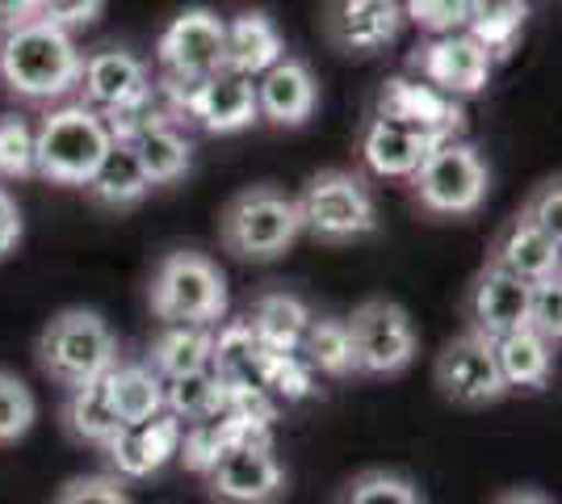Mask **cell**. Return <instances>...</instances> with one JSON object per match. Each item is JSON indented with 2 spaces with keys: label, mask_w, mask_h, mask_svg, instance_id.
<instances>
[{
  "label": "cell",
  "mask_w": 562,
  "mask_h": 504,
  "mask_svg": "<svg viewBox=\"0 0 562 504\" xmlns=\"http://www.w3.org/2000/svg\"><path fill=\"white\" fill-rule=\"evenodd\" d=\"M80 51L68 30L25 18L0 34V80L22 101H59L80 85Z\"/></svg>",
  "instance_id": "6da1fadb"
},
{
  "label": "cell",
  "mask_w": 562,
  "mask_h": 504,
  "mask_svg": "<svg viewBox=\"0 0 562 504\" xmlns=\"http://www.w3.org/2000/svg\"><path fill=\"white\" fill-rule=\"evenodd\" d=\"M147 307L160 324L214 328L227 315V278L206 253L193 248L165 253L147 282Z\"/></svg>",
  "instance_id": "7a4b0ae2"
},
{
  "label": "cell",
  "mask_w": 562,
  "mask_h": 504,
  "mask_svg": "<svg viewBox=\"0 0 562 504\" xmlns=\"http://www.w3.org/2000/svg\"><path fill=\"white\" fill-rule=\"evenodd\" d=\"M299 236H303L299 202L273 186L239 190L218 219V240L239 261H278Z\"/></svg>",
  "instance_id": "3957f363"
},
{
  "label": "cell",
  "mask_w": 562,
  "mask_h": 504,
  "mask_svg": "<svg viewBox=\"0 0 562 504\" xmlns=\"http://www.w3.org/2000/svg\"><path fill=\"white\" fill-rule=\"evenodd\" d=\"M110 126L89 105H59L34 126V177L50 186H85L101 152L110 147Z\"/></svg>",
  "instance_id": "277c9868"
},
{
  "label": "cell",
  "mask_w": 562,
  "mask_h": 504,
  "mask_svg": "<svg viewBox=\"0 0 562 504\" xmlns=\"http://www.w3.org/2000/svg\"><path fill=\"white\" fill-rule=\"evenodd\" d=\"M38 366L50 383L80 387L110 374L117 366V336L89 307H68L38 336Z\"/></svg>",
  "instance_id": "5b68a950"
},
{
  "label": "cell",
  "mask_w": 562,
  "mask_h": 504,
  "mask_svg": "<svg viewBox=\"0 0 562 504\" xmlns=\"http://www.w3.org/2000/svg\"><path fill=\"white\" fill-rule=\"evenodd\" d=\"M299 215H303V232H311L324 244H345L374 236L378 232V202L366 177L345 172V168H324L303 186L294 198Z\"/></svg>",
  "instance_id": "8992f818"
},
{
  "label": "cell",
  "mask_w": 562,
  "mask_h": 504,
  "mask_svg": "<svg viewBox=\"0 0 562 504\" xmlns=\"http://www.w3.org/2000/svg\"><path fill=\"white\" fill-rule=\"evenodd\" d=\"M407 181L424 211L441 219L474 215L492 190V172L483 165V156L462 139H446L441 147H432Z\"/></svg>",
  "instance_id": "52a82bcc"
},
{
  "label": "cell",
  "mask_w": 562,
  "mask_h": 504,
  "mask_svg": "<svg viewBox=\"0 0 562 504\" xmlns=\"http://www.w3.org/2000/svg\"><path fill=\"white\" fill-rule=\"evenodd\" d=\"M80 105L97 110L101 119H126L122 126H110V135H126L131 122L147 114L151 105V72L135 51L101 47L80 59Z\"/></svg>",
  "instance_id": "ba28073f"
},
{
  "label": "cell",
  "mask_w": 562,
  "mask_h": 504,
  "mask_svg": "<svg viewBox=\"0 0 562 504\" xmlns=\"http://www.w3.org/2000/svg\"><path fill=\"white\" fill-rule=\"evenodd\" d=\"M345 324H349L357 374H374V379L403 374L420 354V336H416L412 315L391 299H366Z\"/></svg>",
  "instance_id": "9c48e42d"
},
{
  "label": "cell",
  "mask_w": 562,
  "mask_h": 504,
  "mask_svg": "<svg viewBox=\"0 0 562 504\" xmlns=\"http://www.w3.org/2000/svg\"><path fill=\"white\" fill-rule=\"evenodd\" d=\"M202 475L218 504H278L285 496V467L273 455L269 433L227 446Z\"/></svg>",
  "instance_id": "30bf717a"
},
{
  "label": "cell",
  "mask_w": 562,
  "mask_h": 504,
  "mask_svg": "<svg viewBox=\"0 0 562 504\" xmlns=\"http://www.w3.org/2000/svg\"><path fill=\"white\" fill-rule=\"evenodd\" d=\"M156 64L168 85H198L223 68V18L214 9H181L156 43Z\"/></svg>",
  "instance_id": "8fae6325"
},
{
  "label": "cell",
  "mask_w": 562,
  "mask_h": 504,
  "mask_svg": "<svg viewBox=\"0 0 562 504\" xmlns=\"http://www.w3.org/2000/svg\"><path fill=\"white\" fill-rule=\"evenodd\" d=\"M432 379H437V391L458 408H487V404L508 395V387L499 379V366H495V345L474 328L453 336L437 354Z\"/></svg>",
  "instance_id": "7c38bea8"
},
{
  "label": "cell",
  "mask_w": 562,
  "mask_h": 504,
  "mask_svg": "<svg viewBox=\"0 0 562 504\" xmlns=\"http://www.w3.org/2000/svg\"><path fill=\"white\" fill-rule=\"evenodd\" d=\"M168 85V80H165ZM177 93V110L189 114L202 131L211 135H239L252 122H260L257 114V80L218 68L214 76L198 80V85H168Z\"/></svg>",
  "instance_id": "4fadbf2b"
},
{
  "label": "cell",
  "mask_w": 562,
  "mask_h": 504,
  "mask_svg": "<svg viewBox=\"0 0 562 504\" xmlns=\"http://www.w3.org/2000/svg\"><path fill=\"white\" fill-rule=\"evenodd\" d=\"M412 68H416L424 85H432L437 93L474 97L487 89L495 59L470 38L467 30H458V34H437L432 43L416 47Z\"/></svg>",
  "instance_id": "5bb4252c"
},
{
  "label": "cell",
  "mask_w": 562,
  "mask_h": 504,
  "mask_svg": "<svg viewBox=\"0 0 562 504\" xmlns=\"http://www.w3.org/2000/svg\"><path fill=\"white\" fill-rule=\"evenodd\" d=\"M403 30V0H328L324 34L340 55H378Z\"/></svg>",
  "instance_id": "9a60e30c"
},
{
  "label": "cell",
  "mask_w": 562,
  "mask_h": 504,
  "mask_svg": "<svg viewBox=\"0 0 562 504\" xmlns=\"http://www.w3.org/2000/svg\"><path fill=\"white\" fill-rule=\"evenodd\" d=\"M470 328L487 340L529 328V282L499 265H483L470 287Z\"/></svg>",
  "instance_id": "2e32d148"
},
{
  "label": "cell",
  "mask_w": 562,
  "mask_h": 504,
  "mask_svg": "<svg viewBox=\"0 0 562 504\" xmlns=\"http://www.w3.org/2000/svg\"><path fill=\"white\" fill-rule=\"evenodd\" d=\"M319 105V80L311 72V64L299 55H281L273 68L257 76V114L269 126H303Z\"/></svg>",
  "instance_id": "e0dca14e"
},
{
  "label": "cell",
  "mask_w": 562,
  "mask_h": 504,
  "mask_svg": "<svg viewBox=\"0 0 562 504\" xmlns=\"http://www.w3.org/2000/svg\"><path fill=\"white\" fill-rule=\"evenodd\" d=\"M181 433L186 425L172 412H156L139 425H122L105 446L117 480H147L151 471H160L168 458L181 455Z\"/></svg>",
  "instance_id": "ac0fdd59"
},
{
  "label": "cell",
  "mask_w": 562,
  "mask_h": 504,
  "mask_svg": "<svg viewBox=\"0 0 562 504\" xmlns=\"http://www.w3.org/2000/svg\"><path fill=\"white\" fill-rule=\"evenodd\" d=\"M446 144V135L420 131L395 119H374L361 135V160L374 177H412L432 147Z\"/></svg>",
  "instance_id": "d6986e66"
},
{
  "label": "cell",
  "mask_w": 562,
  "mask_h": 504,
  "mask_svg": "<svg viewBox=\"0 0 562 504\" xmlns=\"http://www.w3.org/2000/svg\"><path fill=\"white\" fill-rule=\"evenodd\" d=\"M378 119H395L407 122V126H420V131H437L453 139L462 131V105L453 97L437 93L432 85H420V80H407V76H395L382 85V97H378Z\"/></svg>",
  "instance_id": "ffe728a7"
},
{
  "label": "cell",
  "mask_w": 562,
  "mask_h": 504,
  "mask_svg": "<svg viewBox=\"0 0 562 504\" xmlns=\"http://www.w3.org/2000/svg\"><path fill=\"white\" fill-rule=\"evenodd\" d=\"M117 139H126L131 152L139 156L143 172H147V181H151V190L156 186H172V181H181L193 165V144H189L186 131H177L168 119H135L131 122V131L126 135H117Z\"/></svg>",
  "instance_id": "44dd1931"
},
{
  "label": "cell",
  "mask_w": 562,
  "mask_h": 504,
  "mask_svg": "<svg viewBox=\"0 0 562 504\" xmlns=\"http://www.w3.org/2000/svg\"><path fill=\"white\" fill-rule=\"evenodd\" d=\"M285 55V38L269 13L244 9L232 22H223V68L257 80L265 68H273Z\"/></svg>",
  "instance_id": "7402d4cb"
},
{
  "label": "cell",
  "mask_w": 562,
  "mask_h": 504,
  "mask_svg": "<svg viewBox=\"0 0 562 504\" xmlns=\"http://www.w3.org/2000/svg\"><path fill=\"white\" fill-rule=\"evenodd\" d=\"M559 253H562V240L559 236H550L546 227H538L533 219L516 215L492 244V257L487 261L499 265V269H508L516 278H525V282H538V278H550V273H559Z\"/></svg>",
  "instance_id": "603a6c76"
},
{
  "label": "cell",
  "mask_w": 562,
  "mask_h": 504,
  "mask_svg": "<svg viewBox=\"0 0 562 504\" xmlns=\"http://www.w3.org/2000/svg\"><path fill=\"white\" fill-rule=\"evenodd\" d=\"M80 190L105 211H131L151 193V181H147V172H143L139 156L131 152V144L110 139V147L101 152V160H97V168L89 172V181Z\"/></svg>",
  "instance_id": "cb8c5ba5"
},
{
  "label": "cell",
  "mask_w": 562,
  "mask_h": 504,
  "mask_svg": "<svg viewBox=\"0 0 562 504\" xmlns=\"http://www.w3.org/2000/svg\"><path fill=\"white\" fill-rule=\"evenodd\" d=\"M495 345V366L508 391H541L550 383L554 370V345L533 328H516V333L492 340Z\"/></svg>",
  "instance_id": "d4e9b609"
},
{
  "label": "cell",
  "mask_w": 562,
  "mask_h": 504,
  "mask_svg": "<svg viewBox=\"0 0 562 504\" xmlns=\"http://www.w3.org/2000/svg\"><path fill=\"white\" fill-rule=\"evenodd\" d=\"M306 324H311V307L299 294H285V290L260 294L248 312V328L269 354H299Z\"/></svg>",
  "instance_id": "484cf974"
},
{
  "label": "cell",
  "mask_w": 562,
  "mask_h": 504,
  "mask_svg": "<svg viewBox=\"0 0 562 504\" xmlns=\"http://www.w3.org/2000/svg\"><path fill=\"white\" fill-rule=\"evenodd\" d=\"M105 387H110V404L122 425H139V421H151L156 412H165V379L147 361H117L105 374Z\"/></svg>",
  "instance_id": "4316f807"
},
{
  "label": "cell",
  "mask_w": 562,
  "mask_h": 504,
  "mask_svg": "<svg viewBox=\"0 0 562 504\" xmlns=\"http://www.w3.org/2000/svg\"><path fill=\"white\" fill-rule=\"evenodd\" d=\"M147 366L160 379H177L189 370H206L214 366V333L202 324H165V333L151 340V358Z\"/></svg>",
  "instance_id": "83f0119b"
},
{
  "label": "cell",
  "mask_w": 562,
  "mask_h": 504,
  "mask_svg": "<svg viewBox=\"0 0 562 504\" xmlns=\"http://www.w3.org/2000/svg\"><path fill=\"white\" fill-rule=\"evenodd\" d=\"M525 22H529V0H470L462 30L492 59H504V55H513Z\"/></svg>",
  "instance_id": "f1b7e54d"
},
{
  "label": "cell",
  "mask_w": 562,
  "mask_h": 504,
  "mask_svg": "<svg viewBox=\"0 0 562 504\" xmlns=\"http://www.w3.org/2000/svg\"><path fill=\"white\" fill-rule=\"evenodd\" d=\"M64 425L76 441H89V446H110V437L122 429L114 404H110V387H105V374L93 379V383L71 387L68 408H64Z\"/></svg>",
  "instance_id": "f546056e"
},
{
  "label": "cell",
  "mask_w": 562,
  "mask_h": 504,
  "mask_svg": "<svg viewBox=\"0 0 562 504\" xmlns=\"http://www.w3.org/2000/svg\"><path fill=\"white\" fill-rule=\"evenodd\" d=\"M223 408H227V383H223V374L214 366L165 379V412H172L181 425L206 421V416Z\"/></svg>",
  "instance_id": "4dcf8cb0"
},
{
  "label": "cell",
  "mask_w": 562,
  "mask_h": 504,
  "mask_svg": "<svg viewBox=\"0 0 562 504\" xmlns=\"http://www.w3.org/2000/svg\"><path fill=\"white\" fill-rule=\"evenodd\" d=\"M299 354H303L306 370H319L331 379H349L352 370V340L349 324L336 320V315H311L303 340H299Z\"/></svg>",
  "instance_id": "1f68e13d"
},
{
  "label": "cell",
  "mask_w": 562,
  "mask_h": 504,
  "mask_svg": "<svg viewBox=\"0 0 562 504\" xmlns=\"http://www.w3.org/2000/svg\"><path fill=\"white\" fill-rule=\"evenodd\" d=\"M336 504H424V496L398 471H361L340 488Z\"/></svg>",
  "instance_id": "d6a6232c"
},
{
  "label": "cell",
  "mask_w": 562,
  "mask_h": 504,
  "mask_svg": "<svg viewBox=\"0 0 562 504\" xmlns=\"http://www.w3.org/2000/svg\"><path fill=\"white\" fill-rule=\"evenodd\" d=\"M34 416H38L34 391L18 374H4L0 370V446L22 441L25 433L34 429Z\"/></svg>",
  "instance_id": "836d02e7"
},
{
  "label": "cell",
  "mask_w": 562,
  "mask_h": 504,
  "mask_svg": "<svg viewBox=\"0 0 562 504\" xmlns=\"http://www.w3.org/2000/svg\"><path fill=\"white\" fill-rule=\"evenodd\" d=\"M0 177L4 181L34 177V126L22 114H0Z\"/></svg>",
  "instance_id": "e575fe53"
},
{
  "label": "cell",
  "mask_w": 562,
  "mask_h": 504,
  "mask_svg": "<svg viewBox=\"0 0 562 504\" xmlns=\"http://www.w3.org/2000/svg\"><path fill=\"white\" fill-rule=\"evenodd\" d=\"M470 0H403V22L420 25L432 38L437 34H458L467 25Z\"/></svg>",
  "instance_id": "d590c367"
},
{
  "label": "cell",
  "mask_w": 562,
  "mask_h": 504,
  "mask_svg": "<svg viewBox=\"0 0 562 504\" xmlns=\"http://www.w3.org/2000/svg\"><path fill=\"white\" fill-rule=\"evenodd\" d=\"M529 328L546 336L550 345H559V336H562V282H559V273L529 282Z\"/></svg>",
  "instance_id": "8d00e7d4"
},
{
  "label": "cell",
  "mask_w": 562,
  "mask_h": 504,
  "mask_svg": "<svg viewBox=\"0 0 562 504\" xmlns=\"http://www.w3.org/2000/svg\"><path fill=\"white\" fill-rule=\"evenodd\" d=\"M50 504H131V496L114 475H80L64 483Z\"/></svg>",
  "instance_id": "74e56055"
},
{
  "label": "cell",
  "mask_w": 562,
  "mask_h": 504,
  "mask_svg": "<svg viewBox=\"0 0 562 504\" xmlns=\"http://www.w3.org/2000/svg\"><path fill=\"white\" fill-rule=\"evenodd\" d=\"M105 9V0H34V18L59 25V30H80V25H93Z\"/></svg>",
  "instance_id": "f35d334b"
},
{
  "label": "cell",
  "mask_w": 562,
  "mask_h": 504,
  "mask_svg": "<svg viewBox=\"0 0 562 504\" xmlns=\"http://www.w3.org/2000/svg\"><path fill=\"white\" fill-rule=\"evenodd\" d=\"M525 219H533L538 227H546L550 236H559L562 240V186L559 177L554 181H541L538 190L529 193V202H525V211H520Z\"/></svg>",
  "instance_id": "ab89813d"
},
{
  "label": "cell",
  "mask_w": 562,
  "mask_h": 504,
  "mask_svg": "<svg viewBox=\"0 0 562 504\" xmlns=\"http://www.w3.org/2000/svg\"><path fill=\"white\" fill-rule=\"evenodd\" d=\"M22 240V211L9 198V190H0V257H9Z\"/></svg>",
  "instance_id": "60d3db41"
},
{
  "label": "cell",
  "mask_w": 562,
  "mask_h": 504,
  "mask_svg": "<svg viewBox=\"0 0 562 504\" xmlns=\"http://www.w3.org/2000/svg\"><path fill=\"white\" fill-rule=\"evenodd\" d=\"M34 18V0H0V30Z\"/></svg>",
  "instance_id": "b9f144b4"
},
{
  "label": "cell",
  "mask_w": 562,
  "mask_h": 504,
  "mask_svg": "<svg viewBox=\"0 0 562 504\" xmlns=\"http://www.w3.org/2000/svg\"><path fill=\"white\" fill-rule=\"evenodd\" d=\"M495 504H550V501L541 492H533V488H513V492L495 496Z\"/></svg>",
  "instance_id": "7bdbcfd3"
}]
</instances>
